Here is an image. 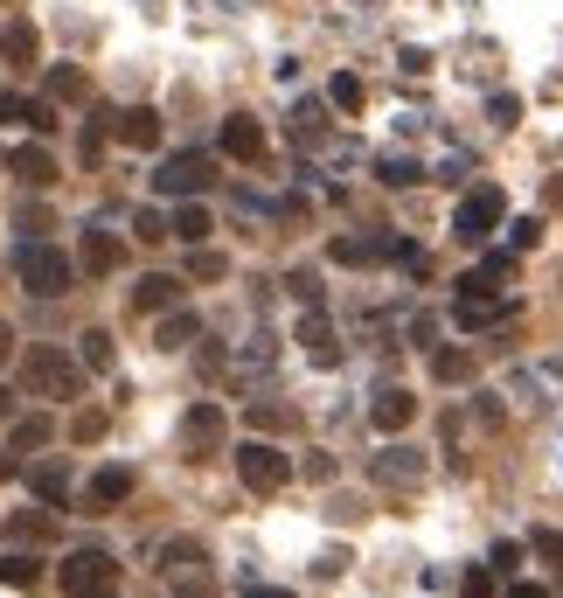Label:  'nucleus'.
I'll list each match as a JSON object with an SVG mask.
<instances>
[{"instance_id":"f257e3e1","label":"nucleus","mask_w":563,"mask_h":598,"mask_svg":"<svg viewBox=\"0 0 563 598\" xmlns=\"http://www.w3.org/2000/svg\"><path fill=\"white\" fill-rule=\"evenodd\" d=\"M21 389L42 404H70V397H84V362L63 342H35V348H21Z\"/></svg>"},{"instance_id":"f03ea898","label":"nucleus","mask_w":563,"mask_h":598,"mask_svg":"<svg viewBox=\"0 0 563 598\" xmlns=\"http://www.w3.org/2000/svg\"><path fill=\"white\" fill-rule=\"evenodd\" d=\"M57 585H63V598H119L125 564L112 550H98V543H76V550H63V564H57Z\"/></svg>"},{"instance_id":"7ed1b4c3","label":"nucleus","mask_w":563,"mask_h":598,"mask_svg":"<svg viewBox=\"0 0 563 598\" xmlns=\"http://www.w3.org/2000/svg\"><path fill=\"white\" fill-rule=\"evenodd\" d=\"M14 278H21V293H35V300H63L76 285V265H70V251H57L49 237H29V244H14Z\"/></svg>"},{"instance_id":"20e7f679","label":"nucleus","mask_w":563,"mask_h":598,"mask_svg":"<svg viewBox=\"0 0 563 598\" xmlns=\"http://www.w3.org/2000/svg\"><path fill=\"white\" fill-rule=\"evenodd\" d=\"M161 585H167L174 598H216V564H209V550L188 543V536L161 543Z\"/></svg>"},{"instance_id":"39448f33","label":"nucleus","mask_w":563,"mask_h":598,"mask_svg":"<svg viewBox=\"0 0 563 598\" xmlns=\"http://www.w3.org/2000/svg\"><path fill=\"white\" fill-rule=\"evenodd\" d=\"M501 223H508V195L494 189V181H473V189L459 195V210H452V237L459 244H488Z\"/></svg>"},{"instance_id":"423d86ee","label":"nucleus","mask_w":563,"mask_h":598,"mask_svg":"<svg viewBox=\"0 0 563 598\" xmlns=\"http://www.w3.org/2000/svg\"><path fill=\"white\" fill-rule=\"evenodd\" d=\"M237 480H244L250 494H278V487L293 480V459L278 453L272 438H244V446H237Z\"/></svg>"},{"instance_id":"0eeeda50","label":"nucleus","mask_w":563,"mask_h":598,"mask_svg":"<svg viewBox=\"0 0 563 598\" xmlns=\"http://www.w3.org/2000/svg\"><path fill=\"white\" fill-rule=\"evenodd\" d=\"M424 474H431V459H424L418 446H403V438H390L382 453H369V480H376V487H390V494H411Z\"/></svg>"},{"instance_id":"6e6552de","label":"nucleus","mask_w":563,"mask_h":598,"mask_svg":"<svg viewBox=\"0 0 563 598\" xmlns=\"http://www.w3.org/2000/svg\"><path fill=\"white\" fill-rule=\"evenodd\" d=\"M209 181H216V161H209V153H195V146H188V153H167V161L153 168V189L174 195V202H182V195H202Z\"/></svg>"},{"instance_id":"1a4fd4ad","label":"nucleus","mask_w":563,"mask_h":598,"mask_svg":"<svg viewBox=\"0 0 563 598\" xmlns=\"http://www.w3.org/2000/svg\"><path fill=\"white\" fill-rule=\"evenodd\" d=\"M223 438H229L223 404H188V418H182V453H188V459H209V453H223Z\"/></svg>"},{"instance_id":"9d476101","label":"nucleus","mask_w":563,"mask_h":598,"mask_svg":"<svg viewBox=\"0 0 563 598\" xmlns=\"http://www.w3.org/2000/svg\"><path fill=\"white\" fill-rule=\"evenodd\" d=\"M119 265H125V237H119V230H105V223H91L84 237H76V272L112 278Z\"/></svg>"},{"instance_id":"9b49d317","label":"nucleus","mask_w":563,"mask_h":598,"mask_svg":"<svg viewBox=\"0 0 563 598\" xmlns=\"http://www.w3.org/2000/svg\"><path fill=\"white\" fill-rule=\"evenodd\" d=\"M0 125H29L35 140L57 133V98H29V91H0Z\"/></svg>"},{"instance_id":"f8f14e48","label":"nucleus","mask_w":563,"mask_h":598,"mask_svg":"<svg viewBox=\"0 0 563 598\" xmlns=\"http://www.w3.org/2000/svg\"><path fill=\"white\" fill-rule=\"evenodd\" d=\"M411 418H418V397H411L403 383H382L376 397H369V425H376L382 438H403V432H411Z\"/></svg>"},{"instance_id":"ddd939ff","label":"nucleus","mask_w":563,"mask_h":598,"mask_svg":"<svg viewBox=\"0 0 563 598\" xmlns=\"http://www.w3.org/2000/svg\"><path fill=\"white\" fill-rule=\"evenodd\" d=\"M133 501V466H98V474L84 480V515H112V508H125Z\"/></svg>"},{"instance_id":"4468645a","label":"nucleus","mask_w":563,"mask_h":598,"mask_svg":"<svg viewBox=\"0 0 563 598\" xmlns=\"http://www.w3.org/2000/svg\"><path fill=\"white\" fill-rule=\"evenodd\" d=\"M0 536H8V550H42V543H57V508H14L8 523H0Z\"/></svg>"},{"instance_id":"2eb2a0df","label":"nucleus","mask_w":563,"mask_h":598,"mask_svg":"<svg viewBox=\"0 0 563 598\" xmlns=\"http://www.w3.org/2000/svg\"><path fill=\"white\" fill-rule=\"evenodd\" d=\"M8 174L21 181V189H35V195H49V189H57V153H49L42 140H21V146L8 153Z\"/></svg>"},{"instance_id":"dca6fc26","label":"nucleus","mask_w":563,"mask_h":598,"mask_svg":"<svg viewBox=\"0 0 563 598\" xmlns=\"http://www.w3.org/2000/svg\"><path fill=\"white\" fill-rule=\"evenodd\" d=\"M216 146H223V161H265V125L250 119V112H229L223 119V133H216Z\"/></svg>"},{"instance_id":"f3484780","label":"nucleus","mask_w":563,"mask_h":598,"mask_svg":"<svg viewBox=\"0 0 563 598\" xmlns=\"http://www.w3.org/2000/svg\"><path fill=\"white\" fill-rule=\"evenodd\" d=\"M515 314H522V306H515V300H501V293H488V300H467V293H459V306H452V321L467 327V334H488V327H508Z\"/></svg>"},{"instance_id":"a211bd4d","label":"nucleus","mask_w":563,"mask_h":598,"mask_svg":"<svg viewBox=\"0 0 563 598\" xmlns=\"http://www.w3.org/2000/svg\"><path fill=\"white\" fill-rule=\"evenodd\" d=\"M299 348L314 355L320 369H335V362H341V334H335V321H327L320 306H306V314H299Z\"/></svg>"},{"instance_id":"6ab92c4d","label":"nucleus","mask_w":563,"mask_h":598,"mask_svg":"<svg viewBox=\"0 0 563 598\" xmlns=\"http://www.w3.org/2000/svg\"><path fill=\"white\" fill-rule=\"evenodd\" d=\"M272 369H278V342H272V334H250V342L237 348V362H229V376H237V389L265 383Z\"/></svg>"},{"instance_id":"aec40b11","label":"nucleus","mask_w":563,"mask_h":598,"mask_svg":"<svg viewBox=\"0 0 563 598\" xmlns=\"http://www.w3.org/2000/svg\"><path fill=\"white\" fill-rule=\"evenodd\" d=\"M112 119V140H125V146H161V112L153 105H125V112H105Z\"/></svg>"},{"instance_id":"412c9836","label":"nucleus","mask_w":563,"mask_h":598,"mask_svg":"<svg viewBox=\"0 0 563 598\" xmlns=\"http://www.w3.org/2000/svg\"><path fill=\"white\" fill-rule=\"evenodd\" d=\"M0 63H14V70H35V63H42V29H35L29 14L0 29Z\"/></svg>"},{"instance_id":"4be33fe9","label":"nucleus","mask_w":563,"mask_h":598,"mask_svg":"<svg viewBox=\"0 0 563 598\" xmlns=\"http://www.w3.org/2000/svg\"><path fill=\"white\" fill-rule=\"evenodd\" d=\"M167 306H182V278H174V272L133 278V314H167Z\"/></svg>"},{"instance_id":"5701e85b","label":"nucleus","mask_w":563,"mask_h":598,"mask_svg":"<svg viewBox=\"0 0 563 598\" xmlns=\"http://www.w3.org/2000/svg\"><path fill=\"white\" fill-rule=\"evenodd\" d=\"M49 438H57V418H49V411H14L8 418V453H42Z\"/></svg>"},{"instance_id":"b1692460","label":"nucleus","mask_w":563,"mask_h":598,"mask_svg":"<svg viewBox=\"0 0 563 598\" xmlns=\"http://www.w3.org/2000/svg\"><path fill=\"white\" fill-rule=\"evenodd\" d=\"M195 342H202V321L188 314V306H167V314H161V327H153V348L182 355V348H195Z\"/></svg>"},{"instance_id":"393cba45","label":"nucleus","mask_w":563,"mask_h":598,"mask_svg":"<svg viewBox=\"0 0 563 598\" xmlns=\"http://www.w3.org/2000/svg\"><path fill=\"white\" fill-rule=\"evenodd\" d=\"M29 487H35V501L42 508H70V466L63 459H42V466H29Z\"/></svg>"},{"instance_id":"a878e982","label":"nucleus","mask_w":563,"mask_h":598,"mask_svg":"<svg viewBox=\"0 0 563 598\" xmlns=\"http://www.w3.org/2000/svg\"><path fill=\"white\" fill-rule=\"evenodd\" d=\"M167 230H174V237H182V244H209V230H216V216L202 210L195 195H182V210L167 216Z\"/></svg>"},{"instance_id":"bb28decb","label":"nucleus","mask_w":563,"mask_h":598,"mask_svg":"<svg viewBox=\"0 0 563 598\" xmlns=\"http://www.w3.org/2000/svg\"><path fill=\"white\" fill-rule=\"evenodd\" d=\"M473 348H431V383H446V389H459V383H473Z\"/></svg>"},{"instance_id":"cd10ccee","label":"nucleus","mask_w":563,"mask_h":598,"mask_svg":"<svg viewBox=\"0 0 563 598\" xmlns=\"http://www.w3.org/2000/svg\"><path fill=\"white\" fill-rule=\"evenodd\" d=\"M35 578H42L35 550H0V585H8V591H29Z\"/></svg>"},{"instance_id":"c85d7f7f","label":"nucleus","mask_w":563,"mask_h":598,"mask_svg":"<svg viewBox=\"0 0 563 598\" xmlns=\"http://www.w3.org/2000/svg\"><path fill=\"white\" fill-rule=\"evenodd\" d=\"M376 181H382V189H418L424 168L411 161V153H382V161H376Z\"/></svg>"},{"instance_id":"c756f323","label":"nucleus","mask_w":563,"mask_h":598,"mask_svg":"<svg viewBox=\"0 0 563 598\" xmlns=\"http://www.w3.org/2000/svg\"><path fill=\"white\" fill-rule=\"evenodd\" d=\"M293 146H320L327 140V105H293Z\"/></svg>"},{"instance_id":"7c9ffc66","label":"nucleus","mask_w":563,"mask_h":598,"mask_svg":"<svg viewBox=\"0 0 563 598\" xmlns=\"http://www.w3.org/2000/svg\"><path fill=\"white\" fill-rule=\"evenodd\" d=\"M362 98H369V91H362V77H355V70L327 77V105H335V112H348V119H355V112H362Z\"/></svg>"},{"instance_id":"2f4dec72","label":"nucleus","mask_w":563,"mask_h":598,"mask_svg":"<svg viewBox=\"0 0 563 598\" xmlns=\"http://www.w3.org/2000/svg\"><path fill=\"white\" fill-rule=\"evenodd\" d=\"M42 91L57 98V105H70V98H84V70H76V63H49V77H42Z\"/></svg>"},{"instance_id":"473e14b6","label":"nucleus","mask_w":563,"mask_h":598,"mask_svg":"<svg viewBox=\"0 0 563 598\" xmlns=\"http://www.w3.org/2000/svg\"><path fill=\"white\" fill-rule=\"evenodd\" d=\"M76 362H84V369H98V376H105L112 362H119V342H112L105 327H91V334H84V348H76Z\"/></svg>"},{"instance_id":"72a5a7b5","label":"nucleus","mask_w":563,"mask_h":598,"mask_svg":"<svg viewBox=\"0 0 563 598\" xmlns=\"http://www.w3.org/2000/svg\"><path fill=\"white\" fill-rule=\"evenodd\" d=\"M105 432H112V411H76V418H70V438H76V446H98Z\"/></svg>"},{"instance_id":"f704fd0d","label":"nucleus","mask_w":563,"mask_h":598,"mask_svg":"<svg viewBox=\"0 0 563 598\" xmlns=\"http://www.w3.org/2000/svg\"><path fill=\"white\" fill-rule=\"evenodd\" d=\"M494 591H501V570L494 564H473L467 578H459V598H494Z\"/></svg>"},{"instance_id":"c9c22d12","label":"nucleus","mask_w":563,"mask_h":598,"mask_svg":"<svg viewBox=\"0 0 563 598\" xmlns=\"http://www.w3.org/2000/svg\"><path fill=\"white\" fill-rule=\"evenodd\" d=\"M229 272V257L209 251V244H188V278H223Z\"/></svg>"},{"instance_id":"e433bc0d","label":"nucleus","mask_w":563,"mask_h":598,"mask_svg":"<svg viewBox=\"0 0 563 598\" xmlns=\"http://www.w3.org/2000/svg\"><path fill=\"white\" fill-rule=\"evenodd\" d=\"M133 237H140V244H161V237H174V230H167L161 210H133Z\"/></svg>"},{"instance_id":"4c0bfd02","label":"nucleus","mask_w":563,"mask_h":598,"mask_svg":"<svg viewBox=\"0 0 563 598\" xmlns=\"http://www.w3.org/2000/svg\"><path fill=\"white\" fill-rule=\"evenodd\" d=\"M543 244V216H522V223H508V251H535Z\"/></svg>"},{"instance_id":"58836bf2","label":"nucleus","mask_w":563,"mask_h":598,"mask_svg":"<svg viewBox=\"0 0 563 598\" xmlns=\"http://www.w3.org/2000/svg\"><path fill=\"white\" fill-rule=\"evenodd\" d=\"M250 425H258V432H286L293 411H286V404H250Z\"/></svg>"},{"instance_id":"ea45409f","label":"nucleus","mask_w":563,"mask_h":598,"mask_svg":"<svg viewBox=\"0 0 563 598\" xmlns=\"http://www.w3.org/2000/svg\"><path fill=\"white\" fill-rule=\"evenodd\" d=\"M488 119H494V125H515V119H522V98H515V91H494V98H488Z\"/></svg>"},{"instance_id":"a19ab883","label":"nucleus","mask_w":563,"mask_h":598,"mask_svg":"<svg viewBox=\"0 0 563 598\" xmlns=\"http://www.w3.org/2000/svg\"><path fill=\"white\" fill-rule=\"evenodd\" d=\"M286 293H293L299 306H320V278H314V272H286Z\"/></svg>"},{"instance_id":"79ce46f5","label":"nucleus","mask_w":563,"mask_h":598,"mask_svg":"<svg viewBox=\"0 0 563 598\" xmlns=\"http://www.w3.org/2000/svg\"><path fill=\"white\" fill-rule=\"evenodd\" d=\"M535 557H550V564H563V529H535Z\"/></svg>"},{"instance_id":"37998d69","label":"nucleus","mask_w":563,"mask_h":598,"mask_svg":"<svg viewBox=\"0 0 563 598\" xmlns=\"http://www.w3.org/2000/svg\"><path fill=\"white\" fill-rule=\"evenodd\" d=\"M306 480L327 487V480H335V459H327V453H306Z\"/></svg>"},{"instance_id":"c03bdc74","label":"nucleus","mask_w":563,"mask_h":598,"mask_svg":"<svg viewBox=\"0 0 563 598\" xmlns=\"http://www.w3.org/2000/svg\"><path fill=\"white\" fill-rule=\"evenodd\" d=\"M494 570H501V578H508V570H522V550H515V543H494Z\"/></svg>"},{"instance_id":"a18cd8bd","label":"nucleus","mask_w":563,"mask_h":598,"mask_svg":"<svg viewBox=\"0 0 563 598\" xmlns=\"http://www.w3.org/2000/svg\"><path fill=\"white\" fill-rule=\"evenodd\" d=\"M8 362H14V327L0 321V369H8Z\"/></svg>"},{"instance_id":"49530a36","label":"nucleus","mask_w":563,"mask_h":598,"mask_svg":"<svg viewBox=\"0 0 563 598\" xmlns=\"http://www.w3.org/2000/svg\"><path fill=\"white\" fill-rule=\"evenodd\" d=\"M244 598H293L286 585H244Z\"/></svg>"},{"instance_id":"de8ad7c7","label":"nucleus","mask_w":563,"mask_h":598,"mask_svg":"<svg viewBox=\"0 0 563 598\" xmlns=\"http://www.w3.org/2000/svg\"><path fill=\"white\" fill-rule=\"evenodd\" d=\"M508 598H550V585H508Z\"/></svg>"},{"instance_id":"09e8293b","label":"nucleus","mask_w":563,"mask_h":598,"mask_svg":"<svg viewBox=\"0 0 563 598\" xmlns=\"http://www.w3.org/2000/svg\"><path fill=\"white\" fill-rule=\"evenodd\" d=\"M8 418H14V389L0 383V425H8Z\"/></svg>"},{"instance_id":"8fccbe9b","label":"nucleus","mask_w":563,"mask_h":598,"mask_svg":"<svg viewBox=\"0 0 563 598\" xmlns=\"http://www.w3.org/2000/svg\"><path fill=\"white\" fill-rule=\"evenodd\" d=\"M550 202H556V210H563V174H556V181H550Z\"/></svg>"},{"instance_id":"3c124183","label":"nucleus","mask_w":563,"mask_h":598,"mask_svg":"<svg viewBox=\"0 0 563 598\" xmlns=\"http://www.w3.org/2000/svg\"><path fill=\"white\" fill-rule=\"evenodd\" d=\"M14 474V459H8V446H0V480H8Z\"/></svg>"}]
</instances>
